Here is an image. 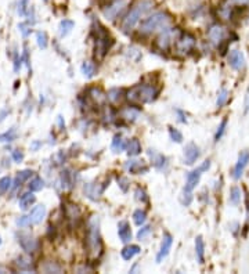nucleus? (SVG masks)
I'll list each match as a JSON object with an SVG mask.
<instances>
[{
	"mask_svg": "<svg viewBox=\"0 0 249 274\" xmlns=\"http://www.w3.org/2000/svg\"><path fill=\"white\" fill-rule=\"evenodd\" d=\"M154 7V3L151 0H138L136 1L130 10L128 11V14L125 16L123 21H122V29L125 32L132 31L135 26L137 25V23L141 20V17L145 16L147 13H150Z\"/></svg>",
	"mask_w": 249,
	"mask_h": 274,
	"instance_id": "1",
	"label": "nucleus"
},
{
	"mask_svg": "<svg viewBox=\"0 0 249 274\" xmlns=\"http://www.w3.org/2000/svg\"><path fill=\"white\" fill-rule=\"evenodd\" d=\"M173 18L166 11H158L148 18H145L144 21H141L140 25V33L141 35H151L157 31H163L169 28V25L172 24Z\"/></svg>",
	"mask_w": 249,
	"mask_h": 274,
	"instance_id": "2",
	"label": "nucleus"
},
{
	"mask_svg": "<svg viewBox=\"0 0 249 274\" xmlns=\"http://www.w3.org/2000/svg\"><path fill=\"white\" fill-rule=\"evenodd\" d=\"M158 93L159 89H157L153 85H136L128 90L126 98L133 104H145L154 101Z\"/></svg>",
	"mask_w": 249,
	"mask_h": 274,
	"instance_id": "3",
	"label": "nucleus"
},
{
	"mask_svg": "<svg viewBox=\"0 0 249 274\" xmlns=\"http://www.w3.org/2000/svg\"><path fill=\"white\" fill-rule=\"evenodd\" d=\"M86 244H88V250L90 255L98 256L100 252L103 250V242L100 237V227H98V219L96 216L90 219L89 222L88 235H86Z\"/></svg>",
	"mask_w": 249,
	"mask_h": 274,
	"instance_id": "4",
	"label": "nucleus"
},
{
	"mask_svg": "<svg viewBox=\"0 0 249 274\" xmlns=\"http://www.w3.org/2000/svg\"><path fill=\"white\" fill-rule=\"evenodd\" d=\"M94 35H96V57L101 60V58H104L105 54L108 53V50L111 48L113 41V38L110 36L108 31L100 24H97Z\"/></svg>",
	"mask_w": 249,
	"mask_h": 274,
	"instance_id": "5",
	"label": "nucleus"
},
{
	"mask_svg": "<svg viewBox=\"0 0 249 274\" xmlns=\"http://www.w3.org/2000/svg\"><path fill=\"white\" fill-rule=\"evenodd\" d=\"M195 45H197V39H195L194 35L188 32H181L177 36L173 47L176 50V53L184 56V54H188L190 51H193L195 48Z\"/></svg>",
	"mask_w": 249,
	"mask_h": 274,
	"instance_id": "6",
	"label": "nucleus"
},
{
	"mask_svg": "<svg viewBox=\"0 0 249 274\" xmlns=\"http://www.w3.org/2000/svg\"><path fill=\"white\" fill-rule=\"evenodd\" d=\"M204 170L201 168H198V169L193 170V172H190L188 173V176H187V183H185V187H184V202L185 205H190V202H191V193H193V190L197 187V184L200 183V179H201V175Z\"/></svg>",
	"mask_w": 249,
	"mask_h": 274,
	"instance_id": "7",
	"label": "nucleus"
},
{
	"mask_svg": "<svg viewBox=\"0 0 249 274\" xmlns=\"http://www.w3.org/2000/svg\"><path fill=\"white\" fill-rule=\"evenodd\" d=\"M180 33H181V31H179V28H166L159 35V38L157 39V45L159 46L161 50H168L172 45H175L177 36Z\"/></svg>",
	"mask_w": 249,
	"mask_h": 274,
	"instance_id": "8",
	"label": "nucleus"
},
{
	"mask_svg": "<svg viewBox=\"0 0 249 274\" xmlns=\"http://www.w3.org/2000/svg\"><path fill=\"white\" fill-rule=\"evenodd\" d=\"M123 7H125V1L123 0H111L110 3H107L101 7V11H103V14H104L107 20L113 21L116 17L121 14Z\"/></svg>",
	"mask_w": 249,
	"mask_h": 274,
	"instance_id": "9",
	"label": "nucleus"
},
{
	"mask_svg": "<svg viewBox=\"0 0 249 274\" xmlns=\"http://www.w3.org/2000/svg\"><path fill=\"white\" fill-rule=\"evenodd\" d=\"M230 67L235 71H242L245 68V57L240 50H231L230 54L227 57Z\"/></svg>",
	"mask_w": 249,
	"mask_h": 274,
	"instance_id": "10",
	"label": "nucleus"
},
{
	"mask_svg": "<svg viewBox=\"0 0 249 274\" xmlns=\"http://www.w3.org/2000/svg\"><path fill=\"white\" fill-rule=\"evenodd\" d=\"M249 163V151H242L240 154V157H238V161L235 163V166H234V172H233V178L235 180H238V179H241L242 173H244V170L245 168L248 166Z\"/></svg>",
	"mask_w": 249,
	"mask_h": 274,
	"instance_id": "11",
	"label": "nucleus"
},
{
	"mask_svg": "<svg viewBox=\"0 0 249 274\" xmlns=\"http://www.w3.org/2000/svg\"><path fill=\"white\" fill-rule=\"evenodd\" d=\"M172 244H173L172 235H170L169 233L163 234V238H162V242H161V248H159V252H158V255H157V262H158V263L162 262L163 259L168 256L169 252H170V248H172Z\"/></svg>",
	"mask_w": 249,
	"mask_h": 274,
	"instance_id": "12",
	"label": "nucleus"
},
{
	"mask_svg": "<svg viewBox=\"0 0 249 274\" xmlns=\"http://www.w3.org/2000/svg\"><path fill=\"white\" fill-rule=\"evenodd\" d=\"M208 36H209V39L212 41V43L219 45L220 42L225 39L226 28L225 26H222L220 24H213L212 26H210V28H209Z\"/></svg>",
	"mask_w": 249,
	"mask_h": 274,
	"instance_id": "13",
	"label": "nucleus"
},
{
	"mask_svg": "<svg viewBox=\"0 0 249 274\" xmlns=\"http://www.w3.org/2000/svg\"><path fill=\"white\" fill-rule=\"evenodd\" d=\"M200 158V148L194 143H190V144L185 145L184 148V160L187 165H193L195 163V161Z\"/></svg>",
	"mask_w": 249,
	"mask_h": 274,
	"instance_id": "14",
	"label": "nucleus"
},
{
	"mask_svg": "<svg viewBox=\"0 0 249 274\" xmlns=\"http://www.w3.org/2000/svg\"><path fill=\"white\" fill-rule=\"evenodd\" d=\"M18 242H20L21 248H23L25 252H28V253H31V252H33V251H36V248H38V241H36L35 238H32L31 235H24V234L20 235Z\"/></svg>",
	"mask_w": 249,
	"mask_h": 274,
	"instance_id": "15",
	"label": "nucleus"
},
{
	"mask_svg": "<svg viewBox=\"0 0 249 274\" xmlns=\"http://www.w3.org/2000/svg\"><path fill=\"white\" fill-rule=\"evenodd\" d=\"M118 235L121 238V241L129 242L132 240V228L126 220H122L118 225Z\"/></svg>",
	"mask_w": 249,
	"mask_h": 274,
	"instance_id": "16",
	"label": "nucleus"
},
{
	"mask_svg": "<svg viewBox=\"0 0 249 274\" xmlns=\"http://www.w3.org/2000/svg\"><path fill=\"white\" fill-rule=\"evenodd\" d=\"M126 169L133 175H140V173H145L148 170V166L145 165L144 161H130L126 163Z\"/></svg>",
	"mask_w": 249,
	"mask_h": 274,
	"instance_id": "17",
	"label": "nucleus"
},
{
	"mask_svg": "<svg viewBox=\"0 0 249 274\" xmlns=\"http://www.w3.org/2000/svg\"><path fill=\"white\" fill-rule=\"evenodd\" d=\"M45 215H46V208L43 206V205H38V206H35L32 210H31V213H29V219H31V223L32 225H38V223H41L43 218H45Z\"/></svg>",
	"mask_w": 249,
	"mask_h": 274,
	"instance_id": "18",
	"label": "nucleus"
},
{
	"mask_svg": "<svg viewBox=\"0 0 249 274\" xmlns=\"http://www.w3.org/2000/svg\"><path fill=\"white\" fill-rule=\"evenodd\" d=\"M138 253H140V247H138V245H129V247H125L121 252L122 258L125 259V260H130V259H133L136 255H138Z\"/></svg>",
	"mask_w": 249,
	"mask_h": 274,
	"instance_id": "19",
	"label": "nucleus"
},
{
	"mask_svg": "<svg viewBox=\"0 0 249 274\" xmlns=\"http://www.w3.org/2000/svg\"><path fill=\"white\" fill-rule=\"evenodd\" d=\"M35 195L32 193H26V194H23V197L20 198V208L23 210H26L31 208V205L35 204Z\"/></svg>",
	"mask_w": 249,
	"mask_h": 274,
	"instance_id": "20",
	"label": "nucleus"
},
{
	"mask_svg": "<svg viewBox=\"0 0 249 274\" xmlns=\"http://www.w3.org/2000/svg\"><path fill=\"white\" fill-rule=\"evenodd\" d=\"M141 153V144L137 138H132L128 143V154L130 157H136Z\"/></svg>",
	"mask_w": 249,
	"mask_h": 274,
	"instance_id": "21",
	"label": "nucleus"
},
{
	"mask_svg": "<svg viewBox=\"0 0 249 274\" xmlns=\"http://www.w3.org/2000/svg\"><path fill=\"white\" fill-rule=\"evenodd\" d=\"M111 148H113V153H122L126 148V143H125V140H123V137L121 135H116V136L113 137Z\"/></svg>",
	"mask_w": 249,
	"mask_h": 274,
	"instance_id": "22",
	"label": "nucleus"
},
{
	"mask_svg": "<svg viewBox=\"0 0 249 274\" xmlns=\"http://www.w3.org/2000/svg\"><path fill=\"white\" fill-rule=\"evenodd\" d=\"M195 252H197V258L200 260V263H204V253H205V244L202 240L201 235H198L195 238Z\"/></svg>",
	"mask_w": 249,
	"mask_h": 274,
	"instance_id": "23",
	"label": "nucleus"
},
{
	"mask_svg": "<svg viewBox=\"0 0 249 274\" xmlns=\"http://www.w3.org/2000/svg\"><path fill=\"white\" fill-rule=\"evenodd\" d=\"M148 154H150V157L153 158L154 166H155V168H158V169H162V168H163V166L166 165V158H165L163 155H161V154H155L153 150H150V151H148Z\"/></svg>",
	"mask_w": 249,
	"mask_h": 274,
	"instance_id": "24",
	"label": "nucleus"
},
{
	"mask_svg": "<svg viewBox=\"0 0 249 274\" xmlns=\"http://www.w3.org/2000/svg\"><path fill=\"white\" fill-rule=\"evenodd\" d=\"M97 72V67L94 63H90V61H86L82 64V73L86 76V78H91L94 76Z\"/></svg>",
	"mask_w": 249,
	"mask_h": 274,
	"instance_id": "25",
	"label": "nucleus"
},
{
	"mask_svg": "<svg viewBox=\"0 0 249 274\" xmlns=\"http://www.w3.org/2000/svg\"><path fill=\"white\" fill-rule=\"evenodd\" d=\"M73 25L75 24H73V21H71V20H63L60 23V35L61 36H67L73 29Z\"/></svg>",
	"mask_w": 249,
	"mask_h": 274,
	"instance_id": "26",
	"label": "nucleus"
},
{
	"mask_svg": "<svg viewBox=\"0 0 249 274\" xmlns=\"http://www.w3.org/2000/svg\"><path fill=\"white\" fill-rule=\"evenodd\" d=\"M133 220H135V223H136L137 226L144 225L145 220H147V213H145V210L143 209L135 210V213H133Z\"/></svg>",
	"mask_w": 249,
	"mask_h": 274,
	"instance_id": "27",
	"label": "nucleus"
},
{
	"mask_svg": "<svg viewBox=\"0 0 249 274\" xmlns=\"http://www.w3.org/2000/svg\"><path fill=\"white\" fill-rule=\"evenodd\" d=\"M240 201H241V190L238 187H233L230 190V202L233 205H238Z\"/></svg>",
	"mask_w": 249,
	"mask_h": 274,
	"instance_id": "28",
	"label": "nucleus"
},
{
	"mask_svg": "<svg viewBox=\"0 0 249 274\" xmlns=\"http://www.w3.org/2000/svg\"><path fill=\"white\" fill-rule=\"evenodd\" d=\"M16 265L18 266L20 270H31V267H32L31 260H29V259L24 258V256H20V258L17 259Z\"/></svg>",
	"mask_w": 249,
	"mask_h": 274,
	"instance_id": "29",
	"label": "nucleus"
},
{
	"mask_svg": "<svg viewBox=\"0 0 249 274\" xmlns=\"http://www.w3.org/2000/svg\"><path fill=\"white\" fill-rule=\"evenodd\" d=\"M10 187H11V178L10 176L0 179V195L7 193L8 190H10Z\"/></svg>",
	"mask_w": 249,
	"mask_h": 274,
	"instance_id": "30",
	"label": "nucleus"
},
{
	"mask_svg": "<svg viewBox=\"0 0 249 274\" xmlns=\"http://www.w3.org/2000/svg\"><path fill=\"white\" fill-rule=\"evenodd\" d=\"M42 269L46 273H61L63 272V267L60 266V265H57V263H51V262H48L47 265L43 266Z\"/></svg>",
	"mask_w": 249,
	"mask_h": 274,
	"instance_id": "31",
	"label": "nucleus"
},
{
	"mask_svg": "<svg viewBox=\"0 0 249 274\" xmlns=\"http://www.w3.org/2000/svg\"><path fill=\"white\" fill-rule=\"evenodd\" d=\"M43 185H45V182L41 178H35L29 183V190L31 191H41L42 188H43Z\"/></svg>",
	"mask_w": 249,
	"mask_h": 274,
	"instance_id": "32",
	"label": "nucleus"
},
{
	"mask_svg": "<svg viewBox=\"0 0 249 274\" xmlns=\"http://www.w3.org/2000/svg\"><path fill=\"white\" fill-rule=\"evenodd\" d=\"M169 135H170V138L173 141H176V143H181L183 141V135L177 129H175V128H169Z\"/></svg>",
	"mask_w": 249,
	"mask_h": 274,
	"instance_id": "33",
	"label": "nucleus"
},
{
	"mask_svg": "<svg viewBox=\"0 0 249 274\" xmlns=\"http://www.w3.org/2000/svg\"><path fill=\"white\" fill-rule=\"evenodd\" d=\"M33 175L32 170H23V172H18V175H17V183H23L25 180H28V179L31 178Z\"/></svg>",
	"mask_w": 249,
	"mask_h": 274,
	"instance_id": "34",
	"label": "nucleus"
},
{
	"mask_svg": "<svg viewBox=\"0 0 249 274\" xmlns=\"http://www.w3.org/2000/svg\"><path fill=\"white\" fill-rule=\"evenodd\" d=\"M227 98H228V91L226 89L220 90L219 97H217V107H223L227 103Z\"/></svg>",
	"mask_w": 249,
	"mask_h": 274,
	"instance_id": "35",
	"label": "nucleus"
},
{
	"mask_svg": "<svg viewBox=\"0 0 249 274\" xmlns=\"http://www.w3.org/2000/svg\"><path fill=\"white\" fill-rule=\"evenodd\" d=\"M36 38H38V45H39V47H47V35H46V32H38L36 33Z\"/></svg>",
	"mask_w": 249,
	"mask_h": 274,
	"instance_id": "36",
	"label": "nucleus"
},
{
	"mask_svg": "<svg viewBox=\"0 0 249 274\" xmlns=\"http://www.w3.org/2000/svg\"><path fill=\"white\" fill-rule=\"evenodd\" d=\"M226 126H227V118H225V119L222 121V123H220V126L217 128L216 135H215V141H219V140L222 138V136H223V133H225L226 130Z\"/></svg>",
	"mask_w": 249,
	"mask_h": 274,
	"instance_id": "37",
	"label": "nucleus"
},
{
	"mask_svg": "<svg viewBox=\"0 0 249 274\" xmlns=\"http://www.w3.org/2000/svg\"><path fill=\"white\" fill-rule=\"evenodd\" d=\"M16 138V129H10V132L4 133L3 136H0L1 141H13Z\"/></svg>",
	"mask_w": 249,
	"mask_h": 274,
	"instance_id": "38",
	"label": "nucleus"
},
{
	"mask_svg": "<svg viewBox=\"0 0 249 274\" xmlns=\"http://www.w3.org/2000/svg\"><path fill=\"white\" fill-rule=\"evenodd\" d=\"M151 233V226H144L143 228H140L138 230V233H137V238L138 240H144L145 237L148 235V234Z\"/></svg>",
	"mask_w": 249,
	"mask_h": 274,
	"instance_id": "39",
	"label": "nucleus"
},
{
	"mask_svg": "<svg viewBox=\"0 0 249 274\" xmlns=\"http://www.w3.org/2000/svg\"><path fill=\"white\" fill-rule=\"evenodd\" d=\"M119 93H121V91H119V90H116V89H113V90H110V91H108V98H110V100H111V101H113V103H118V101H119V100H121V96L118 97V94H119Z\"/></svg>",
	"mask_w": 249,
	"mask_h": 274,
	"instance_id": "40",
	"label": "nucleus"
},
{
	"mask_svg": "<svg viewBox=\"0 0 249 274\" xmlns=\"http://www.w3.org/2000/svg\"><path fill=\"white\" fill-rule=\"evenodd\" d=\"M17 225L20 227H26L29 226V225H32V223H31V219H29V215H28V216H21V218L17 220Z\"/></svg>",
	"mask_w": 249,
	"mask_h": 274,
	"instance_id": "41",
	"label": "nucleus"
},
{
	"mask_svg": "<svg viewBox=\"0 0 249 274\" xmlns=\"http://www.w3.org/2000/svg\"><path fill=\"white\" fill-rule=\"evenodd\" d=\"M136 200L137 201H141V202H147V194L143 188H137L136 190Z\"/></svg>",
	"mask_w": 249,
	"mask_h": 274,
	"instance_id": "42",
	"label": "nucleus"
},
{
	"mask_svg": "<svg viewBox=\"0 0 249 274\" xmlns=\"http://www.w3.org/2000/svg\"><path fill=\"white\" fill-rule=\"evenodd\" d=\"M118 183H119V185H121V188H122V191H128V188H129V182H128V179L126 178H119L118 179Z\"/></svg>",
	"mask_w": 249,
	"mask_h": 274,
	"instance_id": "43",
	"label": "nucleus"
},
{
	"mask_svg": "<svg viewBox=\"0 0 249 274\" xmlns=\"http://www.w3.org/2000/svg\"><path fill=\"white\" fill-rule=\"evenodd\" d=\"M13 160L16 162H21L24 160V154L21 153L20 150H16V151H13Z\"/></svg>",
	"mask_w": 249,
	"mask_h": 274,
	"instance_id": "44",
	"label": "nucleus"
},
{
	"mask_svg": "<svg viewBox=\"0 0 249 274\" xmlns=\"http://www.w3.org/2000/svg\"><path fill=\"white\" fill-rule=\"evenodd\" d=\"M18 13L21 14V16H25V10H26V1L25 0H23L20 4H18Z\"/></svg>",
	"mask_w": 249,
	"mask_h": 274,
	"instance_id": "45",
	"label": "nucleus"
},
{
	"mask_svg": "<svg viewBox=\"0 0 249 274\" xmlns=\"http://www.w3.org/2000/svg\"><path fill=\"white\" fill-rule=\"evenodd\" d=\"M20 29H21V32H23L24 36H28V35L31 33V29H28V28H26V25H24V24L20 25Z\"/></svg>",
	"mask_w": 249,
	"mask_h": 274,
	"instance_id": "46",
	"label": "nucleus"
},
{
	"mask_svg": "<svg viewBox=\"0 0 249 274\" xmlns=\"http://www.w3.org/2000/svg\"><path fill=\"white\" fill-rule=\"evenodd\" d=\"M245 107H247L245 110L248 111V110H249V93H248V96H247V100H245Z\"/></svg>",
	"mask_w": 249,
	"mask_h": 274,
	"instance_id": "47",
	"label": "nucleus"
},
{
	"mask_svg": "<svg viewBox=\"0 0 249 274\" xmlns=\"http://www.w3.org/2000/svg\"><path fill=\"white\" fill-rule=\"evenodd\" d=\"M39 145H41V143H33L32 148H35V150H36V148H38V147H39Z\"/></svg>",
	"mask_w": 249,
	"mask_h": 274,
	"instance_id": "48",
	"label": "nucleus"
},
{
	"mask_svg": "<svg viewBox=\"0 0 249 274\" xmlns=\"http://www.w3.org/2000/svg\"><path fill=\"white\" fill-rule=\"evenodd\" d=\"M247 225L249 226V208H248V219H247Z\"/></svg>",
	"mask_w": 249,
	"mask_h": 274,
	"instance_id": "49",
	"label": "nucleus"
},
{
	"mask_svg": "<svg viewBox=\"0 0 249 274\" xmlns=\"http://www.w3.org/2000/svg\"><path fill=\"white\" fill-rule=\"evenodd\" d=\"M0 244H1V238H0Z\"/></svg>",
	"mask_w": 249,
	"mask_h": 274,
	"instance_id": "50",
	"label": "nucleus"
},
{
	"mask_svg": "<svg viewBox=\"0 0 249 274\" xmlns=\"http://www.w3.org/2000/svg\"><path fill=\"white\" fill-rule=\"evenodd\" d=\"M45 1H47V0H45Z\"/></svg>",
	"mask_w": 249,
	"mask_h": 274,
	"instance_id": "51",
	"label": "nucleus"
}]
</instances>
